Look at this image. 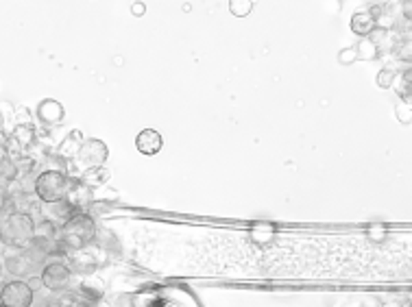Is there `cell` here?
<instances>
[{
    "instance_id": "6da1fadb",
    "label": "cell",
    "mask_w": 412,
    "mask_h": 307,
    "mask_svg": "<svg viewBox=\"0 0 412 307\" xmlns=\"http://www.w3.org/2000/svg\"><path fill=\"white\" fill-rule=\"evenodd\" d=\"M98 225L94 221V216L90 212H83L75 216L72 221H68L62 229H59V246H62L64 255L68 257L70 253L81 251L94 244Z\"/></svg>"
},
{
    "instance_id": "7a4b0ae2",
    "label": "cell",
    "mask_w": 412,
    "mask_h": 307,
    "mask_svg": "<svg viewBox=\"0 0 412 307\" xmlns=\"http://www.w3.org/2000/svg\"><path fill=\"white\" fill-rule=\"evenodd\" d=\"M37 221L33 214L11 212L0 221V244L7 248H24L35 238Z\"/></svg>"
},
{
    "instance_id": "3957f363",
    "label": "cell",
    "mask_w": 412,
    "mask_h": 307,
    "mask_svg": "<svg viewBox=\"0 0 412 307\" xmlns=\"http://www.w3.org/2000/svg\"><path fill=\"white\" fill-rule=\"evenodd\" d=\"M70 187V174L59 170H39L35 179V194L42 203H57L66 198Z\"/></svg>"
},
{
    "instance_id": "277c9868",
    "label": "cell",
    "mask_w": 412,
    "mask_h": 307,
    "mask_svg": "<svg viewBox=\"0 0 412 307\" xmlns=\"http://www.w3.org/2000/svg\"><path fill=\"white\" fill-rule=\"evenodd\" d=\"M72 277H75V272L68 266V261L55 259V261H48V264H44L39 272V286L48 292H64L70 288Z\"/></svg>"
},
{
    "instance_id": "5b68a950",
    "label": "cell",
    "mask_w": 412,
    "mask_h": 307,
    "mask_svg": "<svg viewBox=\"0 0 412 307\" xmlns=\"http://www.w3.org/2000/svg\"><path fill=\"white\" fill-rule=\"evenodd\" d=\"M5 272L9 277H22V279H31V277H39L44 264L28 257L24 248H11L7 255H3Z\"/></svg>"
},
{
    "instance_id": "8992f818",
    "label": "cell",
    "mask_w": 412,
    "mask_h": 307,
    "mask_svg": "<svg viewBox=\"0 0 412 307\" xmlns=\"http://www.w3.org/2000/svg\"><path fill=\"white\" fill-rule=\"evenodd\" d=\"M109 157V149L107 144L102 140H96V138H90L81 144V151L79 155L75 157V166H79L81 170L85 168H96V166H105Z\"/></svg>"
},
{
    "instance_id": "52a82bcc",
    "label": "cell",
    "mask_w": 412,
    "mask_h": 307,
    "mask_svg": "<svg viewBox=\"0 0 412 307\" xmlns=\"http://www.w3.org/2000/svg\"><path fill=\"white\" fill-rule=\"evenodd\" d=\"M35 288L24 279H11L3 283V305L7 307H33Z\"/></svg>"
},
{
    "instance_id": "ba28073f",
    "label": "cell",
    "mask_w": 412,
    "mask_h": 307,
    "mask_svg": "<svg viewBox=\"0 0 412 307\" xmlns=\"http://www.w3.org/2000/svg\"><path fill=\"white\" fill-rule=\"evenodd\" d=\"M39 214H42V218H46V221H51V223H55L59 227H64L68 221H72V218L83 214V212H79L68 198H62L57 203H42Z\"/></svg>"
},
{
    "instance_id": "9c48e42d",
    "label": "cell",
    "mask_w": 412,
    "mask_h": 307,
    "mask_svg": "<svg viewBox=\"0 0 412 307\" xmlns=\"http://www.w3.org/2000/svg\"><path fill=\"white\" fill-rule=\"evenodd\" d=\"M66 198L75 205L79 212H90L96 203V194L92 187H87L85 183H81L79 177H72L70 174V187H68V194Z\"/></svg>"
},
{
    "instance_id": "30bf717a",
    "label": "cell",
    "mask_w": 412,
    "mask_h": 307,
    "mask_svg": "<svg viewBox=\"0 0 412 307\" xmlns=\"http://www.w3.org/2000/svg\"><path fill=\"white\" fill-rule=\"evenodd\" d=\"M66 118V111H64V105L55 98H44L39 105H37V120L51 129V127H59Z\"/></svg>"
},
{
    "instance_id": "8fae6325",
    "label": "cell",
    "mask_w": 412,
    "mask_h": 307,
    "mask_svg": "<svg viewBox=\"0 0 412 307\" xmlns=\"http://www.w3.org/2000/svg\"><path fill=\"white\" fill-rule=\"evenodd\" d=\"M68 266L72 268V272L79 275V277H90L96 272L98 268V259L92 251H87V248H81V251L70 253L68 257Z\"/></svg>"
},
{
    "instance_id": "7c38bea8",
    "label": "cell",
    "mask_w": 412,
    "mask_h": 307,
    "mask_svg": "<svg viewBox=\"0 0 412 307\" xmlns=\"http://www.w3.org/2000/svg\"><path fill=\"white\" fill-rule=\"evenodd\" d=\"M75 295L79 297V301L83 303H90V305H96L102 295H105V286H102V281L98 279V277L90 275V277H83L79 288L75 290Z\"/></svg>"
},
{
    "instance_id": "4fadbf2b",
    "label": "cell",
    "mask_w": 412,
    "mask_h": 307,
    "mask_svg": "<svg viewBox=\"0 0 412 307\" xmlns=\"http://www.w3.org/2000/svg\"><path fill=\"white\" fill-rule=\"evenodd\" d=\"M349 26H351V33H356L358 37H369L377 28V20L369 11V7H366V9H358L356 13H353Z\"/></svg>"
},
{
    "instance_id": "5bb4252c",
    "label": "cell",
    "mask_w": 412,
    "mask_h": 307,
    "mask_svg": "<svg viewBox=\"0 0 412 307\" xmlns=\"http://www.w3.org/2000/svg\"><path fill=\"white\" fill-rule=\"evenodd\" d=\"M161 146H164V138H161L155 129H144L136 138V149L146 157L157 155L161 151Z\"/></svg>"
},
{
    "instance_id": "9a60e30c",
    "label": "cell",
    "mask_w": 412,
    "mask_h": 307,
    "mask_svg": "<svg viewBox=\"0 0 412 307\" xmlns=\"http://www.w3.org/2000/svg\"><path fill=\"white\" fill-rule=\"evenodd\" d=\"M85 140H83V133L81 131H77V129H72L70 133L59 142V146L55 149V153L57 155H62L64 159H68V162H75V157L79 155V151H81V144H83Z\"/></svg>"
},
{
    "instance_id": "2e32d148",
    "label": "cell",
    "mask_w": 412,
    "mask_h": 307,
    "mask_svg": "<svg viewBox=\"0 0 412 307\" xmlns=\"http://www.w3.org/2000/svg\"><path fill=\"white\" fill-rule=\"evenodd\" d=\"M109 170L105 168V166H96V168H85V170H81V174H79V179H81V183H85L87 187H92V189H100L102 185H105L107 181H109Z\"/></svg>"
},
{
    "instance_id": "e0dca14e",
    "label": "cell",
    "mask_w": 412,
    "mask_h": 307,
    "mask_svg": "<svg viewBox=\"0 0 412 307\" xmlns=\"http://www.w3.org/2000/svg\"><path fill=\"white\" fill-rule=\"evenodd\" d=\"M9 138L16 140L18 146H20V149H22L24 153L39 140V138H37V129H35L33 124H16V127H13L11 133H9Z\"/></svg>"
},
{
    "instance_id": "ac0fdd59",
    "label": "cell",
    "mask_w": 412,
    "mask_h": 307,
    "mask_svg": "<svg viewBox=\"0 0 412 307\" xmlns=\"http://www.w3.org/2000/svg\"><path fill=\"white\" fill-rule=\"evenodd\" d=\"M356 50H358V59L360 62H375L382 57V50L377 44L371 37H360V41L356 44Z\"/></svg>"
},
{
    "instance_id": "d6986e66",
    "label": "cell",
    "mask_w": 412,
    "mask_h": 307,
    "mask_svg": "<svg viewBox=\"0 0 412 307\" xmlns=\"http://www.w3.org/2000/svg\"><path fill=\"white\" fill-rule=\"evenodd\" d=\"M397 26V16H395V3H384L382 11L377 16V28H384V31H395Z\"/></svg>"
},
{
    "instance_id": "ffe728a7",
    "label": "cell",
    "mask_w": 412,
    "mask_h": 307,
    "mask_svg": "<svg viewBox=\"0 0 412 307\" xmlns=\"http://www.w3.org/2000/svg\"><path fill=\"white\" fill-rule=\"evenodd\" d=\"M397 75H400V70L393 68V66L382 68L377 72V77H375V85L379 87V90H391V87L395 85V81H397Z\"/></svg>"
},
{
    "instance_id": "44dd1931",
    "label": "cell",
    "mask_w": 412,
    "mask_h": 307,
    "mask_svg": "<svg viewBox=\"0 0 412 307\" xmlns=\"http://www.w3.org/2000/svg\"><path fill=\"white\" fill-rule=\"evenodd\" d=\"M395 115H397V120H400L402 124H410L412 122V96H406V98L397 100Z\"/></svg>"
},
{
    "instance_id": "7402d4cb",
    "label": "cell",
    "mask_w": 412,
    "mask_h": 307,
    "mask_svg": "<svg viewBox=\"0 0 412 307\" xmlns=\"http://www.w3.org/2000/svg\"><path fill=\"white\" fill-rule=\"evenodd\" d=\"M94 244L100 248V251H116V248H118L116 236H114L111 231H107V229H98V231H96Z\"/></svg>"
},
{
    "instance_id": "603a6c76",
    "label": "cell",
    "mask_w": 412,
    "mask_h": 307,
    "mask_svg": "<svg viewBox=\"0 0 412 307\" xmlns=\"http://www.w3.org/2000/svg\"><path fill=\"white\" fill-rule=\"evenodd\" d=\"M393 55L404 64H412V37H404V39L397 41Z\"/></svg>"
},
{
    "instance_id": "cb8c5ba5",
    "label": "cell",
    "mask_w": 412,
    "mask_h": 307,
    "mask_svg": "<svg viewBox=\"0 0 412 307\" xmlns=\"http://www.w3.org/2000/svg\"><path fill=\"white\" fill-rule=\"evenodd\" d=\"M229 11L235 18H247L253 11V0H229Z\"/></svg>"
},
{
    "instance_id": "d4e9b609",
    "label": "cell",
    "mask_w": 412,
    "mask_h": 307,
    "mask_svg": "<svg viewBox=\"0 0 412 307\" xmlns=\"http://www.w3.org/2000/svg\"><path fill=\"white\" fill-rule=\"evenodd\" d=\"M356 62H358V50H356V46H347V48H343L341 53H338V64L351 66V64H356Z\"/></svg>"
},
{
    "instance_id": "484cf974",
    "label": "cell",
    "mask_w": 412,
    "mask_h": 307,
    "mask_svg": "<svg viewBox=\"0 0 412 307\" xmlns=\"http://www.w3.org/2000/svg\"><path fill=\"white\" fill-rule=\"evenodd\" d=\"M16 120H18V124H33L31 122V111H28V107H24V105H18L16 107Z\"/></svg>"
},
{
    "instance_id": "4316f807",
    "label": "cell",
    "mask_w": 412,
    "mask_h": 307,
    "mask_svg": "<svg viewBox=\"0 0 412 307\" xmlns=\"http://www.w3.org/2000/svg\"><path fill=\"white\" fill-rule=\"evenodd\" d=\"M400 13H402V18L406 22L412 24V0H402V3H400Z\"/></svg>"
},
{
    "instance_id": "83f0119b",
    "label": "cell",
    "mask_w": 412,
    "mask_h": 307,
    "mask_svg": "<svg viewBox=\"0 0 412 307\" xmlns=\"http://www.w3.org/2000/svg\"><path fill=\"white\" fill-rule=\"evenodd\" d=\"M271 233H273V227H269V225H258V227L253 229V236L260 238V240H269Z\"/></svg>"
},
{
    "instance_id": "f1b7e54d",
    "label": "cell",
    "mask_w": 412,
    "mask_h": 307,
    "mask_svg": "<svg viewBox=\"0 0 412 307\" xmlns=\"http://www.w3.org/2000/svg\"><path fill=\"white\" fill-rule=\"evenodd\" d=\"M131 13H134L136 18H142L146 13V5L144 3H134V5H131Z\"/></svg>"
},
{
    "instance_id": "f546056e",
    "label": "cell",
    "mask_w": 412,
    "mask_h": 307,
    "mask_svg": "<svg viewBox=\"0 0 412 307\" xmlns=\"http://www.w3.org/2000/svg\"><path fill=\"white\" fill-rule=\"evenodd\" d=\"M3 275H5V264H3V257H0V279H3Z\"/></svg>"
},
{
    "instance_id": "4dcf8cb0",
    "label": "cell",
    "mask_w": 412,
    "mask_h": 307,
    "mask_svg": "<svg viewBox=\"0 0 412 307\" xmlns=\"http://www.w3.org/2000/svg\"><path fill=\"white\" fill-rule=\"evenodd\" d=\"M0 303H3V286H0Z\"/></svg>"
},
{
    "instance_id": "1f68e13d",
    "label": "cell",
    "mask_w": 412,
    "mask_h": 307,
    "mask_svg": "<svg viewBox=\"0 0 412 307\" xmlns=\"http://www.w3.org/2000/svg\"><path fill=\"white\" fill-rule=\"evenodd\" d=\"M5 155V149H0V157H3Z\"/></svg>"
},
{
    "instance_id": "d6a6232c",
    "label": "cell",
    "mask_w": 412,
    "mask_h": 307,
    "mask_svg": "<svg viewBox=\"0 0 412 307\" xmlns=\"http://www.w3.org/2000/svg\"><path fill=\"white\" fill-rule=\"evenodd\" d=\"M0 307H7V305H3V303H0Z\"/></svg>"
},
{
    "instance_id": "836d02e7",
    "label": "cell",
    "mask_w": 412,
    "mask_h": 307,
    "mask_svg": "<svg viewBox=\"0 0 412 307\" xmlns=\"http://www.w3.org/2000/svg\"><path fill=\"white\" fill-rule=\"evenodd\" d=\"M397 3H402V0H397Z\"/></svg>"
}]
</instances>
